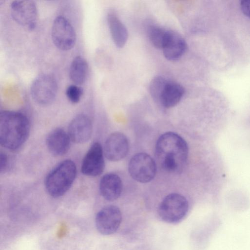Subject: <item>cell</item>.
<instances>
[{
  "label": "cell",
  "instance_id": "6da1fadb",
  "mask_svg": "<svg viewBox=\"0 0 250 250\" xmlns=\"http://www.w3.org/2000/svg\"><path fill=\"white\" fill-rule=\"evenodd\" d=\"M188 153L186 141L179 135L168 132L158 139L155 156L158 164L166 171L180 172L185 167Z\"/></svg>",
  "mask_w": 250,
  "mask_h": 250
},
{
  "label": "cell",
  "instance_id": "7a4b0ae2",
  "mask_svg": "<svg viewBox=\"0 0 250 250\" xmlns=\"http://www.w3.org/2000/svg\"><path fill=\"white\" fill-rule=\"evenodd\" d=\"M30 130L29 120L23 113L10 110L0 112V143L5 148H20L27 140Z\"/></svg>",
  "mask_w": 250,
  "mask_h": 250
},
{
  "label": "cell",
  "instance_id": "3957f363",
  "mask_svg": "<svg viewBox=\"0 0 250 250\" xmlns=\"http://www.w3.org/2000/svg\"><path fill=\"white\" fill-rule=\"evenodd\" d=\"M76 175V166L73 161L68 159L62 161L45 178L47 192L54 198L62 196L72 185Z\"/></svg>",
  "mask_w": 250,
  "mask_h": 250
},
{
  "label": "cell",
  "instance_id": "277c9868",
  "mask_svg": "<svg viewBox=\"0 0 250 250\" xmlns=\"http://www.w3.org/2000/svg\"><path fill=\"white\" fill-rule=\"evenodd\" d=\"M188 209L187 199L179 193H171L161 202L158 210L159 216L165 222L174 223L180 221Z\"/></svg>",
  "mask_w": 250,
  "mask_h": 250
},
{
  "label": "cell",
  "instance_id": "5b68a950",
  "mask_svg": "<svg viewBox=\"0 0 250 250\" xmlns=\"http://www.w3.org/2000/svg\"><path fill=\"white\" fill-rule=\"evenodd\" d=\"M58 92V84L52 76L42 74L37 77L30 86V94L37 104L46 105L51 104Z\"/></svg>",
  "mask_w": 250,
  "mask_h": 250
},
{
  "label": "cell",
  "instance_id": "8992f818",
  "mask_svg": "<svg viewBox=\"0 0 250 250\" xmlns=\"http://www.w3.org/2000/svg\"><path fill=\"white\" fill-rule=\"evenodd\" d=\"M11 16L19 25L28 30L37 26L38 13L36 3L31 0L13 1L10 5Z\"/></svg>",
  "mask_w": 250,
  "mask_h": 250
},
{
  "label": "cell",
  "instance_id": "52a82bcc",
  "mask_svg": "<svg viewBox=\"0 0 250 250\" xmlns=\"http://www.w3.org/2000/svg\"><path fill=\"white\" fill-rule=\"evenodd\" d=\"M51 38L56 47L63 51L72 49L77 39L73 26L68 19L62 16L57 17L53 21Z\"/></svg>",
  "mask_w": 250,
  "mask_h": 250
},
{
  "label": "cell",
  "instance_id": "ba28073f",
  "mask_svg": "<svg viewBox=\"0 0 250 250\" xmlns=\"http://www.w3.org/2000/svg\"><path fill=\"white\" fill-rule=\"evenodd\" d=\"M156 164L148 154L141 152L134 155L130 160L128 171L131 177L142 183L151 181L155 177Z\"/></svg>",
  "mask_w": 250,
  "mask_h": 250
},
{
  "label": "cell",
  "instance_id": "9c48e42d",
  "mask_svg": "<svg viewBox=\"0 0 250 250\" xmlns=\"http://www.w3.org/2000/svg\"><path fill=\"white\" fill-rule=\"evenodd\" d=\"M122 221V213L116 206L109 205L102 208L97 214L95 224L98 231L103 235L114 233Z\"/></svg>",
  "mask_w": 250,
  "mask_h": 250
},
{
  "label": "cell",
  "instance_id": "30bf717a",
  "mask_svg": "<svg viewBox=\"0 0 250 250\" xmlns=\"http://www.w3.org/2000/svg\"><path fill=\"white\" fill-rule=\"evenodd\" d=\"M104 165V149L100 143L95 142L83 160L81 171L86 176H97L103 173Z\"/></svg>",
  "mask_w": 250,
  "mask_h": 250
},
{
  "label": "cell",
  "instance_id": "8fae6325",
  "mask_svg": "<svg viewBox=\"0 0 250 250\" xmlns=\"http://www.w3.org/2000/svg\"><path fill=\"white\" fill-rule=\"evenodd\" d=\"M129 150L126 137L119 132L111 134L106 139L104 147V154L111 161H118L125 158Z\"/></svg>",
  "mask_w": 250,
  "mask_h": 250
},
{
  "label": "cell",
  "instance_id": "7c38bea8",
  "mask_svg": "<svg viewBox=\"0 0 250 250\" xmlns=\"http://www.w3.org/2000/svg\"><path fill=\"white\" fill-rule=\"evenodd\" d=\"M93 126L91 120L83 114L76 116L71 121L68 134L71 140L77 144L87 142L92 136Z\"/></svg>",
  "mask_w": 250,
  "mask_h": 250
},
{
  "label": "cell",
  "instance_id": "4fadbf2b",
  "mask_svg": "<svg viewBox=\"0 0 250 250\" xmlns=\"http://www.w3.org/2000/svg\"><path fill=\"white\" fill-rule=\"evenodd\" d=\"M71 139L63 129L57 128L49 132L46 138V146L54 156H62L68 151Z\"/></svg>",
  "mask_w": 250,
  "mask_h": 250
},
{
  "label": "cell",
  "instance_id": "5bb4252c",
  "mask_svg": "<svg viewBox=\"0 0 250 250\" xmlns=\"http://www.w3.org/2000/svg\"><path fill=\"white\" fill-rule=\"evenodd\" d=\"M186 47V41L182 36L175 31L168 30L162 49L167 60L171 61L178 60L185 53Z\"/></svg>",
  "mask_w": 250,
  "mask_h": 250
},
{
  "label": "cell",
  "instance_id": "9a60e30c",
  "mask_svg": "<svg viewBox=\"0 0 250 250\" xmlns=\"http://www.w3.org/2000/svg\"><path fill=\"white\" fill-rule=\"evenodd\" d=\"M122 188L120 177L113 173L105 174L100 182L99 189L101 195L109 201H114L120 197Z\"/></svg>",
  "mask_w": 250,
  "mask_h": 250
},
{
  "label": "cell",
  "instance_id": "2e32d148",
  "mask_svg": "<svg viewBox=\"0 0 250 250\" xmlns=\"http://www.w3.org/2000/svg\"><path fill=\"white\" fill-rule=\"evenodd\" d=\"M107 21L114 43L118 48L123 47L128 39V32L125 26L113 12L107 14Z\"/></svg>",
  "mask_w": 250,
  "mask_h": 250
},
{
  "label": "cell",
  "instance_id": "e0dca14e",
  "mask_svg": "<svg viewBox=\"0 0 250 250\" xmlns=\"http://www.w3.org/2000/svg\"><path fill=\"white\" fill-rule=\"evenodd\" d=\"M184 93L185 89L181 84L168 81L159 103L166 108L172 107L180 101Z\"/></svg>",
  "mask_w": 250,
  "mask_h": 250
},
{
  "label": "cell",
  "instance_id": "ac0fdd59",
  "mask_svg": "<svg viewBox=\"0 0 250 250\" xmlns=\"http://www.w3.org/2000/svg\"><path fill=\"white\" fill-rule=\"evenodd\" d=\"M88 73V64L81 56H76L72 60L69 68V76L75 84H83L86 81Z\"/></svg>",
  "mask_w": 250,
  "mask_h": 250
},
{
  "label": "cell",
  "instance_id": "d6986e66",
  "mask_svg": "<svg viewBox=\"0 0 250 250\" xmlns=\"http://www.w3.org/2000/svg\"><path fill=\"white\" fill-rule=\"evenodd\" d=\"M168 30L156 25H151L148 29V36L152 44L159 49H162Z\"/></svg>",
  "mask_w": 250,
  "mask_h": 250
},
{
  "label": "cell",
  "instance_id": "ffe728a7",
  "mask_svg": "<svg viewBox=\"0 0 250 250\" xmlns=\"http://www.w3.org/2000/svg\"><path fill=\"white\" fill-rule=\"evenodd\" d=\"M166 79L161 76L154 77L150 83L149 91L155 100L160 102V98L167 83Z\"/></svg>",
  "mask_w": 250,
  "mask_h": 250
},
{
  "label": "cell",
  "instance_id": "44dd1931",
  "mask_svg": "<svg viewBox=\"0 0 250 250\" xmlns=\"http://www.w3.org/2000/svg\"><path fill=\"white\" fill-rule=\"evenodd\" d=\"M83 93V89L76 84L69 85L65 90V94L67 99L73 104H77L80 102Z\"/></svg>",
  "mask_w": 250,
  "mask_h": 250
},
{
  "label": "cell",
  "instance_id": "7402d4cb",
  "mask_svg": "<svg viewBox=\"0 0 250 250\" xmlns=\"http://www.w3.org/2000/svg\"><path fill=\"white\" fill-rule=\"evenodd\" d=\"M240 6L242 13L250 18V0H241Z\"/></svg>",
  "mask_w": 250,
  "mask_h": 250
},
{
  "label": "cell",
  "instance_id": "603a6c76",
  "mask_svg": "<svg viewBox=\"0 0 250 250\" xmlns=\"http://www.w3.org/2000/svg\"><path fill=\"white\" fill-rule=\"evenodd\" d=\"M8 160L7 155L4 153L0 155V170L2 173L4 172L8 167Z\"/></svg>",
  "mask_w": 250,
  "mask_h": 250
}]
</instances>
